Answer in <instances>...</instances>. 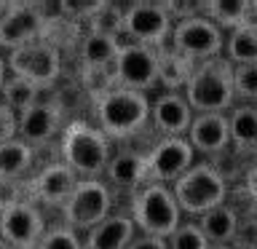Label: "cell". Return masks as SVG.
<instances>
[{
	"mask_svg": "<svg viewBox=\"0 0 257 249\" xmlns=\"http://www.w3.org/2000/svg\"><path fill=\"white\" fill-rule=\"evenodd\" d=\"M244 185H246V193H249V198H254L257 201V164L246 172V180H244Z\"/></svg>",
	"mask_w": 257,
	"mask_h": 249,
	"instance_id": "35",
	"label": "cell"
},
{
	"mask_svg": "<svg viewBox=\"0 0 257 249\" xmlns=\"http://www.w3.org/2000/svg\"><path fill=\"white\" fill-rule=\"evenodd\" d=\"M43 94V91H38L35 86H30V83H24V80L19 78H6V83L3 88H0V102L8 104L16 115H19L22 110H27L30 104H35L38 102V96Z\"/></svg>",
	"mask_w": 257,
	"mask_h": 249,
	"instance_id": "27",
	"label": "cell"
},
{
	"mask_svg": "<svg viewBox=\"0 0 257 249\" xmlns=\"http://www.w3.org/2000/svg\"><path fill=\"white\" fill-rule=\"evenodd\" d=\"M46 16L40 14L38 3H8L6 14L0 16V48L16 51L22 46L46 40Z\"/></svg>",
	"mask_w": 257,
	"mask_h": 249,
	"instance_id": "11",
	"label": "cell"
},
{
	"mask_svg": "<svg viewBox=\"0 0 257 249\" xmlns=\"http://www.w3.org/2000/svg\"><path fill=\"white\" fill-rule=\"evenodd\" d=\"M193 153H204V156H217L230 145L228 134V115L222 112H204V115H193L188 137Z\"/></svg>",
	"mask_w": 257,
	"mask_h": 249,
	"instance_id": "16",
	"label": "cell"
},
{
	"mask_svg": "<svg viewBox=\"0 0 257 249\" xmlns=\"http://www.w3.org/2000/svg\"><path fill=\"white\" fill-rule=\"evenodd\" d=\"M32 249H83V241H80L78 230L67 228V225H54V228H46V233Z\"/></svg>",
	"mask_w": 257,
	"mask_h": 249,
	"instance_id": "29",
	"label": "cell"
},
{
	"mask_svg": "<svg viewBox=\"0 0 257 249\" xmlns=\"http://www.w3.org/2000/svg\"><path fill=\"white\" fill-rule=\"evenodd\" d=\"M32 158H35V150L16 137L8 142H0V177L3 180H22L30 172Z\"/></svg>",
	"mask_w": 257,
	"mask_h": 249,
	"instance_id": "25",
	"label": "cell"
},
{
	"mask_svg": "<svg viewBox=\"0 0 257 249\" xmlns=\"http://www.w3.org/2000/svg\"><path fill=\"white\" fill-rule=\"evenodd\" d=\"M150 120L164 137H185L193 120V110L182 94H161L156 102H150Z\"/></svg>",
	"mask_w": 257,
	"mask_h": 249,
	"instance_id": "17",
	"label": "cell"
},
{
	"mask_svg": "<svg viewBox=\"0 0 257 249\" xmlns=\"http://www.w3.org/2000/svg\"><path fill=\"white\" fill-rule=\"evenodd\" d=\"M78 177L72 174L70 166H64L62 161L56 164H48L46 169L32 177V180L24 185V193H27V201L32 204H46V206H62L64 201L70 198V193L75 190Z\"/></svg>",
	"mask_w": 257,
	"mask_h": 249,
	"instance_id": "14",
	"label": "cell"
},
{
	"mask_svg": "<svg viewBox=\"0 0 257 249\" xmlns=\"http://www.w3.org/2000/svg\"><path fill=\"white\" fill-rule=\"evenodd\" d=\"M110 185H115L120 190H137L145 185V156L134 150H120L115 156H110L107 169H104Z\"/></svg>",
	"mask_w": 257,
	"mask_h": 249,
	"instance_id": "20",
	"label": "cell"
},
{
	"mask_svg": "<svg viewBox=\"0 0 257 249\" xmlns=\"http://www.w3.org/2000/svg\"><path fill=\"white\" fill-rule=\"evenodd\" d=\"M118 51H120V38L86 32V35L80 38V46H78V59L86 70L102 72V70H107L115 64Z\"/></svg>",
	"mask_w": 257,
	"mask_h": 249,
	"instance_id": "22",
	"label": "cell"
},
{
	"mask_svg": "<svg viewBox=\"0 0 257 249\" xmlns=\"http://www.w3.org/2000/svg\"><path fill=\"white\" fill-rule=\"evenodd\" d=\"M196 164V153L185 137H164L145 156V182H174Z\"/></svg>",
	"mask_w": 257,
	"mask_h": 249,
	"instance_id": "10",
	"label": "cell"
},
{
	"mask_svg": "<svg viewBox=\"0 0 257 249\" xmlns=\"http://www.w3.org/2000/svg\"><path fill=\"white\" fill-rule=\"evenodd\" d=\"M193 72V62L177 54L172 46L156 48V83L166 88V94H180Z\"/></svg>",
	"mask_w": 257,
	"mask_h": 249,
	"instance_id": "19",
	"label": "cell"
},
{
	"mask_svg": "<svg viewBox=\"0 0 257 249\" xmlns=\"http://www.w3.org/2000/svg\"><path fill=\"white\" fill-rule=\"evenodd\" d=\"M233 94L241 96V99L257 102V64L233 67Z\"/></svg>",
	"mask_w": 257,
	"mask_h": 249,
	"instance_id": "31",
	"label": "cell"
},
{
	"mask_svg": "<svg viewBox=\"0 0 257 249\" xmlns=\"http://www.w3.org/2000/svg\"><path fill=\"white\" fill-rule=\"evenodd\" d=\"M126 249H169V244L164 238H156V236H140V238H134Z\"/></svg>",
	"mask_w": 257,
	"mask_h": 249,
	"instance_id": "34",
	"label": "cell"
},
{
	"mask_svg": "<svg viewBox=\"0 0 257 249\" xmlns=\"http://www.w3.org/2000/svg\"><path fill=\"white\" fill-rule=\"evenodd\" d=\"M172 3H158V0H134L123 6L120 16V35H128L132 43L164 48V43L172 38L174 27Z\"/></svg>",
	"mask_w": 257,
	"mask_h": 249,
	"instance_id": "7",
	"label": "cell"
},
{
	"mask_svg": "<svg viewBox=\"0 0 257 249\" xmlns=\"http://www.w3.org/2000/svg\"><path fill=\"white\" fill-rule=\"evenodd\" d=\"M252 22H257V0H252Z\"/></svg>",
	"mask_w": 257,
	"mask_h": 249,
	"instance_id": "37",
	"label": "cell"
},
{
	"mask_svg": "<svg viewBox=\"0 0 257 249\" xmlns=\"http://www.w3.org/2000/svg\"><path fill=\"white\" fill-rule=\"evenodd\" d=\"M118 88L145 94L156 86V48L140 43H120V51L112 64Z\"/></svg>",
	"mask_w": 257,
	"mask_h": 249,
	"instance_id": "12",
	"label": "cell"
},
{
	"mask_svg": "<svg viewBox=\"0 0 257 249\" xmlns=\"http://www.w3.org/2000/svg\"><path fill=\"white\" fill-rule=\"evenodd\" d=\"M6 8H8V3H6V0H0V16L6 14Z\"/></svg>",
	"mask_w": 257,
	"mask_h": 249,
	"instance_id": "38",
	"label": "cell"
},
{
	"mask_svg": "<svg viewBox=\"0 0 257 249\" xmlns=\"http://www.w3.org/2000/svg\"><path fill=\"white\" fill-rule=\"evenodd\" d=\"M120 16H123V6L118 3H99L96 11L86 19L88 32L94 35H110L118 38L120 35Z\"/></svg>",
	"mask_w": 257,
	"mask_h": 249,
	"instance_id": "28",
	"label": "cell"
},
{
	"mask_svg": "<svg viewBox=\"0 0 257 249\" xmlns=\"http://www.w3.org/2000/svg\"><path fill=\"white\" fill-rule=\"evenodd\" d=\"M19 201H24V185L19 180H3L0 177V212L16 206Z\"/></svg>",
	"mask_w": 257,
	"mask_h": 249,
	"instance_id": "32",
	"label": "cell"
},
{
	"mask_svg": "<svg viewBox=\"0 0 257 249\" xmlns=\"http://www.w3.org/2000/svg\"><path fill=\"white\" fill-rule=\"evenodd\" d=\"M198 230L204 233L209 246H230V241L238 233V214L230 206H214L198 217Z\"/></svg>",
	"mask_w": 257,
	"mask_h": 249,
	"instance_id": "21",
	"label": "cell"
},
{
	"mask_svg": "<svg viewBox=\"0 0 257 249\" xmlns=\"http://www.w3.org/2000/svg\"><path fill=\"white\" fill-rule=\"evenodd\" d=\"M59 126H62L59 107H54L51 102L38 99L35 104H30L27 110H22L16 115V140H22L24 145H30L35 150L38 145L51 142L59 134Z\"/></svg>",
	"mask_w": 257,
	"mask_h": 249,
	"instance_id": "15",
	"label": "cell"
},
{
	"mask_svg": "<svg viewBox=\"0 0 257 249\" xmlns=\"http://www.w3.org/2000/svg\"><path fill=\"white\" fill-rule=\"evenodd\" d=\"M198 11H204L201 16H206L220 30H236L252 22V0H209V3H198Z\"/></svg>",
	"mask_w": 257,
	"mask_h": 249,
	"instance_id": "23",
	"label": "cell"
},
{
	"mask_svg": "<svg viewBox=\"0 0 257 249\" xmlns=\"http://www.w3.org/2000/svg\"><path fill=\"white\" fill-rule=\"evenodd\" d=\"M188 107L198 115L204 112H222L233 107V64L225 56H212L193 64V72L182 88Z\"/></svg>",
	"mask_w": 257,
	"mask_h": 249,
	"instance_id": "1",
	"label": "cell"
},
{
	"mask_svg": "<svg viewBox=\"0 0 257 249\" xmlns=\"http://www.w3.org/2000/svg\"><path fill=\"white\" fill-rule=\"evenodd\" d=\"M228 134H230V142H236L238 148H246V150L257 148V107L254 104L230 107Z\"/></svg>",
	"mask_w": 257,
	"mask_h": 249,
	"instance_id": "26",
	"label": "cell"
},
{
	"mask_svg": "<svg viewBox=\"0 0 257 249\" xmlns=\"http://www.w3.org/2000/svg\"><path fill=\"white\" fill-rule=\"evenodd\" d=\"M6 78H8V70H6V56L0 54V88H3V83H6Z\"/></svg>",
	"mask_w": 257,
	"mask_h": 249,
	"instance_id": "36",
	"label": "cell"
},
{
	"mask_svg": "<svg viewBox=\"0 0 257 249\" xmlns=\"http://www.w3.org/2000/svg\"><path fill=\"white\" fill-rule=\"evenodd\" d=\"M112 209V193L102 180H78L75 190L62 204L64 225L72 230H91L94 225L110 217Z\"/></svg>",
	"mask_w": 257,
	"mask_h": 249,
	"instance_id": "8",
	"label": "cell"
},
{
	"mask_svg": "<svg viewBox=\"0 0 257 249\" xmlns=\"http://www.w3.org/2000/svg\"><path fill=\"white\" fill-rule=\"evenodd\" d=\"M132 222L142 230V236L166 241L182 222V212L172 196V188L158 182H145L142 188H137L132 198Z\"/></svg>",
	"mask_w": 257,
	"mask_h": 249,
	"instance_id": "4",
	"label": "cell"
},
{
	"mask_svg": "<svg viewBox=\"0 0 257 249\" xmlns=\"http://www.w3.org/2000/svg\"><path fill=\"white\" fill-rule=\"evenodd\" d=\"M14 137H16V112L0 102V142H8Z\"/></svg>",
	"mask_w": 257,
	"mask_h": 249,
	"instance_id": "33",
	"label": "cell"
},
{
	"mask_svg": "<svg viewBox=\"0 0 257 249\" xmlns=\"http://www.w3.org/2000/svg\"><path fill=\"white\" fill-rule=\"evenodd\" d=\"M99 132L107 140H128L150 120V99L140 91L126 88H107L96 94L94 104Z\"/></svg>",
	"mask_w": 257,
	"mask_h": 249,
	"instance_id": "3",
	"label": "cell"
},
{
	"mask_svg": "<svg viewBox=\"0 0 257 249\" xmlns=\"http://www.w3.org/2000/svg\"><path fill=\"white\" fill-rule=\"evenodd\" d=\"M172 196L182 214L201 217L209 209L225 204L228 185L212 164H193L180 180L172 182Z\"/></svg>",
	"mask_w": 257,
	"mask_h": 249,
	"instance_id": "5",
	"label": "cell"
},
{
	"mask_svg": "<svg viewBox=\"0 0 257 249\" xmlns=\"http://www.w3.org/2000/svg\"><path fill=\"white\" fill-rule=\"evenodd\" d=\"M0 249H14V246H8L6 241H0Z\"/></svg>",
	"mask_w": 257,
	"mask_h": 249,
	"instance_id": "39",
	"label": "cell"
},
{
	"mask_svg": "<svg viewBox=\"0 0 257 249\" xmlns=\"http://www.w3.org/2000/svg\"><path fill=\"white\" fill-rule=\"evenodd\" d=\"M3 56H6V70L14 78L35 86L38 91L51 88L62 75V51L51 40H38V43L22 46Z\"/></svg>",
	"mask_w": 257,
	"mask_h": 249,
	"instance_id": "6",
	"label": "cell"
},
{
	"mask_svg": "<svg viewBox=\"0 0 257 249\" xmlns=\"http://www.w3.org/2000/svg\"><path fill=\"white\" fill-rule=\"evenodd\" d=\"M134 222L128 217H107L86 233L83 249H126L134 241Z\"/></svg>",
	"mask_w": 257,
	"mask_h": 249,
	"instance_id": "18",
	"label": "cell"
},
{
	"mask_svg": "<svg viewBox=\"0 0 257 249\" xmlns=\"http://www.w3.org/2000/svg\"><path fill=\"white\" fill-rule=\"evenodd\" d=\"M62 164L72 169L78 180H99L110 161V140L86 120H70L62 132Z\"/></svg>",
	"mask_w": 257,
	"mask_h": 249,
	"instance_id": "2",
	"label": "cell"
},
{
	"mask_svg": "<svg viewBox=\"0 0 257 249\" xmlns=\"http://www.w3.org/2000/svg\"><path fill=\"white\" fill-rule=\"evenodd\" d=\"M166 244L169 249H209L204 233L198 230L196 222H180V228L166 238Z\"/></svg>",
	"mask_w": 257,
	"mask_h": 249,
	"instance_id": "30",
	"label": "cell"
},
{
	"mask_svg": "<svg viewBox=\"0 0 257 249\" xmlns=\"http://www.w3.org/2000/svg\"><path fill=\"white\" fill-rule=\"evenodd\" d=\"M172 48L177 54H182L185 59H190L193 64L212 59V56H220L225 35L222 30L212 24L206 16H188V19H180L172 27Z\"/></svg>",
	"mask_w": 257,
	"mask_h": 249,
	"instance_id": "9",
	"label": "cell"
},
{
	"mask_svg": "<svg viewBox=\"0 0 257 249\" xmlns=\"http://www.w3.org/2000/svg\"><path fill=\"white\" fill-rule=\"evenodd\" d=\"M225 59L233 67L241 64H257V22H246L241 27L230 30V35L225 38Z\"/></svg>",
	"mask_w": 257,
	"mask_h": 249,
	"instance_id": "24",
	"label": "cell"
},
{
	"mask_svg": "<svg viewBox=\"0 0 257 249\" xmlns=\"http://www.w3.org/2000/svg\"><path fill=\"white\" fill-rule=\"evenodd\" d=\"M46 233V217L32 201H19L16 206L0 212V241L14 249H32Z\"/></svg>",
	"mask_w": 257,
	"mask_h": 249,
	"instance_id": "13",
	"label": "cell"
},
{
	"mask_svg": "<svg viewBox=\"0 0 257 249\" xmlns=\"http://www.w3.org/2000/svg\"><path fill=\"white\" fill-rule=\"evenodd\" d=\"M209 249H233V246H209Z\"/></svg>",
	"mask_w": 257,
	"mask_h": 249,
	"instance_id": "40",
	"label": "cell"
}]
</instances>
